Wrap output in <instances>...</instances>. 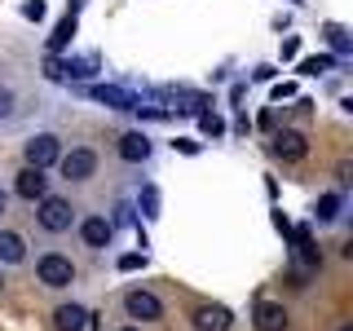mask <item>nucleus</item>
Returning <instances> with one entry per match:
<instances>
[{
    "label": "nucleus",
    "instance_id": "f257e3e1",
    "mask_svg": "<svg viewBox=\"0 0 353 331\" xmlns=\"http://www.w3.org/2000/svg\"><path fill=\"white\" fill-rule=\"evenodd\" d=\"M36 221H40V230H49V234H62V230H71V225H75V208H71V199L44 194L40 203H36Z\"/></svg>",
    "mask_w": 353,
    "mask_h": 331
},
{
    "label": "nucleus",
    "instance_id": "f03ea898",
    "mask_svg": "<svg viewBox=\"0 0 353 331\" xmlns=\"http://www.w3.org/2000/svg\"><path fill=\"white\" fill-rule=\"evenodd\" d=\"M36 279L44 287H53V292H62V287L75 283V265H71V257H62V252H44L36 261Z\"/></svg>",
    "mask_w": 353,
    "mask_h": 331
},
{
    "label": "nucleus",
    "instance_id": "7ed1b4c3",
    "mask_svg": "<svg viewBox=\"0 0 353 331\" xmlns=\"http://www.w3.org/2000/svg\"><path fill=\"white\" fill-rule=\"evenodd\" d=\"M62 154V141L53 137V132H36V137L22 146V159H27V168H53Z\"/></svg>",
    "mask_w": 353,
    "mask_h": 331
},
{
    "label": "nucleus",
    "instance_id": "20e7f679",
    "mask_svg": "<svg viewBox=\"0 0 353 331\" xmlns=\"http://www.w3.org/2000/svg\"><path fill=\"white\" fill-rule=\"evenodd\" d=\"M58 168H62L66 181H88V177L97 172V154L88 150V146H75V150L58 154Z\"/></svg>",
    "mask_w": 353,
    "mask_h": 331
},
{
    "label": "nucleus",
    "instance_id": "39448f33",
    "mask_svg": "<svg viewBox=\"0 0 353 331\" xmlns=\"http://www.w3.org/2000/svg\"><path fill=\"white\" fill-rule=\"evenodd\" d=\"M124 309H128V318H137V323H159L163 318V301L154 292H141V287H132L124 296Z\"/></svg>",
    "mask_w": 353,
    "mask_h": 331
},
{
    "label": "nucleus",
    "instance_id": "423d86ee",
    "mask_svg": "<svg viewBox=\"0 0 353 331\" xmlns=\"http://www.w3.org/2000/svg\"><path fill=\"white\" fill-rule=\"evenodd\" d=\"M88 97L102 102V106H110V110H137L141 106V97L132 93V88H119V84H93V88H88Z\"/></svg>",
    "mask_w": 353,
    "mask_h": 331
},
{
    "label": "nucleus",
    "instance_id": "0eeeda50",
    "mask_svg": "<svg viewBox=\"0 0 353 331\" xmlns=\"http://www.w3.org/2000/svg\"><path fill=\"white\" fill-rule=\"evenodd\" d=\"M274 154L287 163H301L305 154H309V141H305V132L301 128H283V132H274Z\"/></svg>",
    "mask_w": 353,
    "mask_h": 331
},
{
    "label": "nucleus",
    "instance_id": "6e6552de",
    "mask_svg": "<svg viewBox=\"0 0 353 331\" xmlns=\"http://www.w3.org/2000/svg\"><path fill=\"white\" fill-rule=\"evenodd\" d=\"M14 190H18V199H27V203H40V199L49 194V177H44V168H22Z\"/></svg>",
    "mask_w": 353,
    "mask_h": 331
},
{
    "label": "nucleus",
    "instance_id": "1a4fd4ad",
    "mask_svg": "<svg viewBox=\"0 0 353 331\" xmlns=\"http://www.w3.org/2000/svg\"><path fill=\"white\" fill-rule=\"evenodd\" d=\"M234 327V314L225 305H199L194 309V331H230Z\"/></svg>",
    "mask_w": 353,
    "mask_h": 331
},
{
    "label": "nucleus",
    "instance_id": "9d476101",
    "mask_svg": "<svg viewBox=\"0 0 353 331\" xmlns=\"http://www.w3.org/2000/svg\"><path fill=\"white\" fill-rule=\"evenodd\" d=\"M252 323H256V331H287V309L279 301H256Z\"/></svg>",
    "mask_w": 353,
    "mask_h": 331
},
{
    "label": "nucleus",
    "instance_id": "9b49d317",
    "mask_svg": "<svg viewBox=\"0 0 353 331\" xmlns=\"http://www.w3.org/2000/svg\"><path fill=\"white\" fill-rule=\"evenodd\" d=\"M80 239H84V248H110V239H115V225H110L106 217H88L84 225H80Z\"/></svg>",
    "mask_w": 353,
    "mask_h": 331
},
{
    "label": "nucleus",
    "instance_id": "f8f14e48",
    "mask_svg": "<svg viewBox=\"0 0 353 331\" xmlns=\"http://www.w3.org/2000/svg\"><path fill=\"white\" fill-rule=\"evenodd\" d=\"M119 159L124 163H146L150 159V137L146 132H124V137H119Z\"/></svg>",
    "mask_w": 353,
    "mask_h": 331
},
{
    "label": "nucleus",
    "instance_id": "ddd939ff",
    "mask_svg": "<svg viewBox=\"0 0 353 331\" xmlns=\"http://www.w3.org/2000/svg\"><path fill=\"white\" fill-rule=\"evenodd\" d=\"M292 239H296V257L305 261V270H318V265H323V252L314 248V230H309V225H296Z\"/></svg>",
    "mask_w": 353,
    "mask_h": 331
},
{
    "label": "nucleus",
    "instance_id": "4468645a",
    "mask_svg": "<svg viewBox=\"0 0 353 331\" xmlns=\"http://www.w3.org/2000/svg\"><path fill=\"white\" fill-rule=\"evenodd\" d=\"M53 327L58 331H84L88 327V309L84 305H58L53 309Z\"/></svg>",
    "mask_w": 353,
    "mask_h": 331
},
{
    "label": "nucleus",
    "instance_id": "2eb2a0df",
    "mask_svg": "<svg viewBox=\"0 0 353 331\" xmlns=\"http://www.w3.org/2000/svg\"><path fill=\"white\" fill-rule=\"evenodd\" d=\"M0 261H5V265H22V261H27V243H22V234L0 230Z\"/></svg>",
    "mask_w": 353,
    "mask_h": 331
},
{
    "label": "nucleus",
    "instance_id": "dca6fc26",
    "mask_svg": "<svg viewBox=\"0 0 353 331\" xmlns=\"http://www.w3.org/2000/svg\"><path fill=\"white\" fill-rule=\"evenodd\" d=\"M340 208H345V194H323L318 208H314V221H318V225H331V221L340 217Z\"/></svg>",
    "mask_w": 353,
    "mask_h": 331
},
{
    "label": "nucleus",
    "instance_id": "f3484780",
    "mask_svg": "<svg viewBox=\"0 0 353 331\" xmlns=\"http://www.w3.org/2000/svg\"><path fill=\"white\" fill-rule=\"evenodd\" d=\"M71 36H75V14H66V18L58 22V31L49 36V53H53V58H58L66 44H71Z\"/></svg>",
    "mask_w": 353,
    "mask_h": 331
},
{
    "label": "nucleus",
    "instance_id": "a211bd4d",
    "mask_svg": "<svg viewBox=\"0 0 353 331\" xmlns=\"http://www.w3.org/2000/svg\"><path fill=\"white\" fill-rule=\"evenodd\" d=\"M199 128H203V137H221V132H225V119L212 115V110H199Z\"/></svg>",
    "mask_w": 353,
    "mask_h": 331
},
{
    "label": "nucleus",
    "instance_id": "6ab92c4d",
    "mask_svg": "<svg viewBox=\"0 0 353 331\" xmlns=\"http://www.w3.org/2000/svg\"><path fill=\"white\" fill-rule=\"evenodd\" d=\"M141 212H146L150 221L159 217V190H154V185H141Z\"/></svg>",
    "mask_w": 353,
    "mask_h": 331
},
{
    "label": "nucleus",
    "instance_id": "aec40b11",
    "mask_svg": "<svg viewBox=\"0 0 353 331\" xmlns=\"http://www.w3.org/2000/svg\"><path fill=\"white\" fill-rule=\"evenodd\" d=\"M119 270H124V274L146 270V252H124V257H119Z\"/></svg>",
    "mask_w": 353,
    "mask_h": 331
},
{
    "label": "nucleus",
    "instance_id": "412c9836",
    "mask_svg": "<svg viewBox=\"0 0 353 331\" xmlns=\"http://www.w3.org/2000/svg\"><path fill=\"white\" fill-rule=\"evenodd\" d=\"M327 40H331V49H336V53H349V36H345V27H336V22H331V27H327Z\"/></svg>",
    "mask_w": 353,
    "mask_h": 331
},
{
    "label": "nucleus",
    "instance_id": "4be33fe9",
    "mask_svg": "<svg viewBox=\"0 0 353 331\" xmlns=\"http://www.w3.org/2000/svg\"><path fill=\"white\" fill-rule=\"evenodd\" d=\"M331 62H336V58H305V62H301V75H318V71H331Z\"/></svg>",
    "mask_w": 353,
    "mask_h": 331
},
{
    "label": "nucleus",
    "instance_id": "5701e85b",
    "mask_svg": "<svg viewBox=\"0 0 353 331\" xmlns=\"http://www.w3.org/2000/svg\"><path fill=\"white\" fill-rule=\"evenodd\" d=\"M9 115H14V93L0 88V119H9Z\"/></svg>",
    "mask_w": 353,
    "mask_h": 331
},
{
    "label": "nucleus",
    "instance_id": "b1692460",
    "mask_svg": "<svg viewBox=\"0 0 353 331\" xmlns=\"http://www.w3.org/2000/svg\"><path fill=\"white\" fill-rule=\"evenodd\" d=\"M22 18H44V0H27V5H22Z\"/></svg>",
    "mask_w": 353,
    "mask_h": 331
},
{
    "label": "nucleus",
    "instance_id": "393cba45",
    "mask_svg": "<svg viewBox=\"0 0 353 331\" xmlns=\"http://www.w3.org/2000/svg\"><path fill=\"white\" fill-rule=\"evenodd\" d=\"M296 53H301V36H287L283 40V58H296Z\"/></svg>",
    "mask_w": 353,
    "mask_h": 331
},
{
    "label": "nucleus",
    "instance_id": "a878e982",
    "mask_svg": "<svg viewBox=\"0 0 353 331\" xmlns=\"http://www.w3.org/2000/svg\"><path fill=\"white\" fill-rule=\"evenodd\" d=\"M172 146H176V150H181V154H199V141H190V137H176V141H172Z\"/></svg>",
    "mask_w": 353,
    "mask_h": 331
},
{
    "label": "nucleus",
    "instance_id": "bb28decb",
    "mask_svg": "<svg viewBox=\"0 0 353 331\" xmlns=\"http://www.w3.org/2000/svg\"><path fill=\"white\" fill-rule=\"evenodd\" d=\"M296 84H274V102H283V97H292Z\"/></svg>",
    "mask_w": 353,
    "mask_h": 331
},
{
    "label": "nucleus",
    "instance_id": "cd10ccee",
    "mask_svg": "<svg viewBox=\"0 0 353 331\" xmlns=\"http://www.w3.org/2000/svg\"><path fill=\"white\" fill-rule=\"evenodd\" d=\"M119 331H141V327H119Z\"/></svg>",
    "mask_w": 353,
    "mask_h": 331
},
{
    "label": "nucleus",
    "instance_id": "c85d7f7f",
    "mask_svg": "<svg viewBox=\"0 0 353 331\" xmlns=\"http://www.w3.org/2000/svg\"><path fill=\"white\" fill-rule=\"evenodd\" d=\"M340 331H353V327H340Z\"/></svg>",
    "mask_w": 353,
    "mask_h": 331
}]
</instances>
